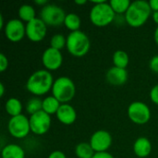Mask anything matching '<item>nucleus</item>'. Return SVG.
<instances>
[{
  "mask_svg": "<svg viewBox=\"0 0 158 158\" xmlns=\"http://www.w3.org/2000/svg\"><path fill=\"white\" fill-rule=\"evenodd\" d=\"M52 73L44 69L32 72L26 81V90L35 97L43 96L52 91L54 84Z\"/></svg>",
  "mask_w": 158,
  "mask_h": 158,
  "instance_id": "obj_1",
  "label": "nucleus"
},
{
  "mask_svg": "<svg viewBox=\"0 0 158 158\" xmlns=\"http://www.w3.org/2000/svg\"><path fill=\"white\" fill-rule=\"evenodd\" d=\"M152 9L149 1L136 0L131 2L128 11L125 14L126 22L132 28L143 26L152 17Z\"/></svg>",
  "mask_w": 158,
  "mask_h": 158,
  "instance_id": "obj_2",
  "label": "nucleus"
},
{
  "mask_svg": "<svg viewBox=\"0 0 158 158\" xmlns=\"http://www.w3.org/2000/svg\"><path fill=\"white\" fill-rule=\"evenodd\" d=\"M94 6H92L89 19L93 25L102 28L106 27L114 22L116 13L112 9L109 2L105 0L100 1H93Z\"/></svg>",
  "mask_w": 158,
  "mask_h": 158,
  "instance_id": "obj_3",
  "label": "nucleus"
},
{
  "mask_svg": "<svg viewBox=\"0 0 158 158\" xmlns=\"http://www.w3.org/2000/svg\"><path fill=\"white\" fill-rule=\"evenodd\" d=\"M66 48L72 56L82 57L86 56L90 51V38L82 31L69 32L67 36Z\"/></svg>",
  "mask_w": 158,
  "mask_h": 158,
  "instance_id": "obj_4",
  "label": "nucleus"
},
{
  "mask_svg": "<svg viewBox=\"0 0 158 158\" xmlns=\"http://www.w3.org/2000/svg\"><path fill=\"white\" fill-rule=\"evenodd\" d=\"M51 92L61 104H69L75 97L76 85L70 78L61 76L55 80Z\"/></svg>",
  "mask_w": 158,
  "mask_h": 158,
  "instance_id": "obj_5",
  "label": "nucleus"
},
{
  "mask_svg": "<svg viewBox=\"0 0 158 158\" xmlns=\"http://www.w3.org/2000/svg\"><path fill=\"white\" fill-rule=\"evenodd\" d=\"M67 14L65 10L56 5V4H47L41 8L40 19L47 25L52 27H58L64 25V20Z\"/></svg>",
  "mask_w": 158,
  "mask_h": 158,
  "instance_id": "obj_6",
  "label": "nucleus"
},
{
  "mask_svg": "<svg viewBox=\"0 0 158 158\" xmlns=\"http://www.w3.org/2000/svg\"><path fill=\"white\" fill-rule=\"evenodd\" d=\"M128 117L136 125H144L151 119V109L147 104L142 101H134L128 107Z\"/></svg>",
  "mask_w": 158,
  "mask_h": 158,
  "instance_id": "obj_7",
  "label": "nucleus"
},
{
  "mask_svg": "<svg viewBox=\"0 0 158 158\" xmlns=\"http://www.w3.org/2000/svg\"><path fill=\"white\" fill-rule=\"evenodd\" d=\"M8 133L15 139H24L31 133L29 118L21 114L17 117L10 118L7 122Z\"/></svg>",
  "mask_w": 158,
  "mask_h": 158,
  "instance_id": "obj_8",
  "label": "nucleus"
},
{
  "mask_svg": "<svg viewBox=\"0 0 158 158\" xmlns=\"http://www.w3.org/2000/svg\"><path fill=\"white\" fill-rule=\"evenodd\" d=\"M31 132L37 136H42L46 134L52 125L51 116L46 114L44 111L41 110L29 117Z\"/></svg>",
  "mask_w": 158,
  "mask_h": 158,
  "instance_id": "obj_9",
  "label": "nucleus"
},
{
  "mask_svg": "<svg viewBox=\"0 0 158 158\" xmlns=\"http://www.w3.org/2000/svg\"><path fill=\"white\" fill-rule=\"evenodd\" d=\"M3 31L6 38L11 43H19L26 37V24L19 19L7 20Z\"/></svg>",
  "mask_w": 158,
  "mask_h": 158,
  "instance_id": "obj_10",
  "label": "nucleus"
},
{
  "mask_svg": "<svg viewBox=\"0 0 158 158\" xmlns=\"http://www.w3.org/2000/svg\"><path fill=\"white\" fill-rule=\"evenodd\" d=\"M113 143L112 135L106 130H99L94 131L89 141L90 145L95 153L108 152Z\"/></svg>",
  "mask_w": 158,
  "mask_h": 158,
  "instance_id": "obj_11",
  "label": "nucleus"
},
{
  "mask_svg": "<svg viewBox=\"0 0 158 158\" xmlns=\"http://www.w3.org/2000/svg\"><path fill=\"white\" fill-rule=\"evenodd\" d=\"M47 34V25L40 19L26 23V37L32 43L42 42Z\"/></svg>",
  "mask_w": 158,
  "mask_h": 158,
  "instance_id": "obj_12",
  "label": "nucleus"
},
{
  "mask_svg": "<svg viewBox=\"0 0 158 158\" xmlns=\"http://www.w3.org/2000/svg\"><path fill=\"white\" fill-rule=\"evenodd\" d=\"M41 60L44 69L50 72L56 71L59 69L63 64V55L61 51L49 46L43 52Z\"/></svg>",
  "mask_w": 158,
  "mask_h": 158,
  "instance_id": "obj_13",
  "label": "nucleus"
},
{
  "mask_svg": "<svg viewBox=\"0 0 158 158\" xmlns=\"http://www.w3.org/2000/svg\"><path fill=\"white\" fill-rule=\"evenodd\" d=\"M56 117L57 120L64 125H71L77 119L76 109L69 104H61L59 109L57 110Z\"/></svg>",
  "mask_w": 158,
  "mask_h": 158,
  "instance_id": "obj_14",
  "label": "nucleus"
},
{
  "mask_svg": "<svg viewBox=\"0 0 158 158\" xmlns=\"http://www.w3.org/2000/svg\"><path fill=\"white\" fill-rule=\"evenodd\" d=\"M106 81L114 86H120L128 81V71L125 69H119L117 67L110 68L106 74Z\"/></svg>",
  "mask_w": 158,
  "mask_h": 158,
  "instance_id": "obj_15",
  "label": "nucleus"
},
{
  "mask_svg": "<svg viewBox=\"0 0 158 158\" xmlns=\"http://www.w3.org/2000/svg\"><path fill=\"white\" fill-rule=\"evenodd\" d=\"M133 152L139 158L148 157L152 152V143L147 137H139L133 143Z\"/></svg>",
  "mask_w": 158,
  "mask_h": 158,
  "instance_id": "obj_16",
  "label": "nucleus"
},
{
  "mask_svg": "<svg viewBox=\"0 0 158 158\" xmlns=\"http://www.w3.org/2000/svg\"><path fill=\"white\" fill-rule=\"evenodd\" d=\"M1 157L25 158V151L17 143H7L1 149Z\"/></svg>",
  "mask_w": 158,
  "mask_h": 158,
  "instance_id": "obj_17",
  "label": "nucleus"
},
{
  "mask_svg": "<svg viewBox=\"0 0 158 158\" xmlns=\"http://www.w3.org/2000/svg\"><path fill=\"white\" fill-rule=\"evenodd\" d=\"M22 109H23V106L21 101L16 97H11L7 99L5 104V110L6 114L10 116V118L21 115Z\"/></svg>",
  "mask_w": 158,
  "mask_h": 158,
  "instance_id": "obj_18",
  "label": "nucleus"
},
{
  "mask_svg": "<svg viewBox=\"0 0 158 158\" xmlns=\"http://www.w3.org/2000/svg\"><path fill=\"white\" fill-rule=\"evenodd\" d=\"M18 16L19 19L25 23H28L37 18L34 6L29 4H24L19 6L18 10Z\"/></svg>",
  "mask_w": 158,
  "mask_h": 158,
  "instance_id": "obj_19",
  "label": "nucleus"
},
{
  "mask_svg": "<svg viewBox=\"0 0 158 158\" xmlns=\"http://www.w3.org/2000/svg\"><path fill=\"white\" fill-rule=\"evenodd\" d=\"M60 106L61 103L53 95L46 96L43 99V111L50 116L56 115Z\"/></svg>",
  "mask_w": 158,
  "mask_h": 158,
  "instance_id": "obj_20",
  "label": "nucleus"
},
{
  "mask_svg": "<svg viewBox=\"0 0 158 158\" xmlns=\"http://www.w3.org/2000/svg\"><path fill=\"white\" fill-rule=\"evenodd\" d=\"M64 26L70 32L81 31L80 29L81 26V19L80 16L76 13H68L64 20Z\"/></svg>",
  "mask_w": 158,
  "mask_h": 158,
  "instance_id": "obj_21",
  "label": "nucleus"
},
{
  "mask_svg": "<svg viewBox=\"0 0 158 158\" xmlns=\"http://www.w3.org/2000/svg\"><path fill=\"white\" fill-rule=\"evenodd\" d=\"M113 65L114 67L119 68V69H127L129 63H130V57L129 55L124 50H117L113 54Z\"/></svg>",
  "mask_w": 158,
  "mask_h": 158,
  "instance_id": "obj_22",
  "label": "nucleus"
},
{
  "mask_svg": "<svg viewBox=\"0 0 158 158\" xmlns=\"http://www.w3.org/2000/svg\"><path fill=\"white\" fill-rule=\"evenodd\" d=\"M95 152L89 143H80L75 147V155L78 158H93Z\"/></svg>",
  "mask_w": 158,
  "mask_h": 158,
  "instance_id": "obj_23",
  "label": "nucleus"
},
{
  "mask_svg": "<svg viewBox=\"0 0 158 158\" xmlns=\"http://www.w3.org/2000/svg\"><path fill=\"white\" fill-rule=\"evenodd\" d=\"M109 4L116 15H125L131 2L130 0H111Z\"/></svg>",
  "mask_w": 158,
  "mask_h": 158,
  "instance_id": "obj_24",
  "label": "nucleus"
},
{
  "mask_svg": "<svg viewBox=\"0 0 158 158\" xmlns=\"http://www.w3.org/2000/svg\"><path fill=\"white\" fill-rule=\"evenodd\" d=\"M25 109L30 116L43 110V100H41L40 97H35V96L30 98L26 103Z\"/></svg>",
  "mask_w": 158,
  "mask_h": 158,
  "instance_id": "obj_25",
  "label": "nucleus"
},
{
  "mask_svg": "<svg viewBox=\"0 0 158 158\" xmlns=\"http://www.w3.org/2000/svg\"><path fill=\"white\" fill-rule=\"evenodd\" d=\"M67 45V37L62 33H56L50 39V47L61 51Z\"/></svg>",
  "mask_w": 158,
  "mask_h": 158,
  "instance_id": "obj_26",
  "label": "nucleus"
},
{
  "mask_svg": "<svg viewBox=\"0 0 158 158\" xmlns=\"http://www.w3.org/2000/svg\"><path fill=\"white\" fill-rule=\"evenodd\" d=\"M8 59L6 57V56L3 53L0 54V71L1 72H5L7 68H8Z\"/></svg>",
  "mask_w": 158,
  "mask_h": 158,
  "instance_id": "obj_27",
  "label": "nucleus"
},
{
  "mask_svg": "<svg viewBox=\"0 0 158 158\" xmlns=\"http://www.w3.org/2000/svg\"><path fill=\"white\" fill-rule=\"evenodd\" d=\"M150 99L152 103L158 106V83L152 87L150 91Z\"/></svg>",
  "mask_w": 158,
  "mask_h": 158,
  "instance_id": "obj_28",
  "label": "nucleus"
},
{
  "mask_svg": "<svg viewBox=\"0 0 158 158\" xmlns=\"http://www.w3.org/2000/svg\"><path fill=\"white\" fill-rule=\"evenodd\" d=\"M149 68H150V69L154 73L158 74V55L154 56L150 59V61H149Z\"/></svg>",
  "mask_w": 158,
  "mask_h": 158,
  "instance_id": "obj_29",
  "label": "nucleus"
},
{
  "mask_svg": "<svg viewBox=\"0 0 158 158\" xmlns=\"http://www.w3.org/2000/svg\"><path fill=\"white\" fill-rule=\"evenodd\" d=\"M113 23L117 26H123L124 24H127L125 15H116Z\"/></svg>",
  "mask_w": 158,
  "mask_h": 158,
  "instance_id": "obj_30",
  "label": "nucleus"
},
{
  "mask_svg": "<svg viewBox=\"0 0 158 158\" xmlns=\"http://www.w3.org/2000/svg\"><path fill=\"white\" fill-rule=\"evenodd\" d=\"M47 158H67V156L65 155L64 152L59 151V150H55L51 152Z\"/></svg>",
  "mask_w": 158,
  "mask_h": 158,
  "instance_id": "obj_31",
  "label": "nucleus"
},
{
  "mask_svg": "<svg viewBox=\"0 0 158 158\" xmlns=\"http://www.w3.org/2000/svg\"><path fill=\"white\" fill-rule=\"evenodd\" d=\"M93 158H115L114 156L109 152H102V153H95Z\"/></svg>",
  "mask_w": 158,
  "mask_h": 158,
  "instance_id": "obj_32",
  "label": "nucleus"
},
{
  "mask_svg": "<svg viewBox=\"0 0 158 158\" xmlns=\"http://www.w3.org/2000/svg\"><path fill=\"white\" fill-rule=\"evenodd\" d=\"M149 5L151 6V9L153 12L158 11V0H150Z\"/></svg>",
  "mask_w": 158,
  "mask_h": 158,
  "instance_id": "obj_33",
  "label": "nucleus"
},
{
  "mask_svg": "<svg viewBox=\"0 0 158 158\" xmlns=\"http://www.w3.org/2000/svg\"><path fill=\"white\" fill-rule=\"evenodd\" d=\"M34 4L41 7H44V6H46L48 4V2H47V0H36V1H34Z\"/></svg>",
  "mask_w": 158,
  "mask_h": 158,
  "instance_id": "obj_34",
  "label": "nucleus"
},
{
  "mask_svg": "<svg viewBox=\"0 0 158 158\" xmlns=\"http://www.w3.org/2000/svg\"><path fill=\"white\" fill-rule=\"evenodd\" d=\"M152 19H153V21L158 26V11H156V12H153L152 13Z\"/></svg>",
  "mask_w": 158,
  "mask_h": 158,
  "instance_id": "obj_35",
  "label": "nucleus"
},
{
  "mask_svg": "<svg viewBox=\"0 0 158 158\" xmlns=\"http://www.w3.org/2000/svg\"><path fill=\"white\" fill-rule=\"evenodd\" d=\"M5 26H6V23H5V20H4V16L2 14H0V29L4 30Z\"/></svg>",
  "mask_w": 158,
  "mask_h": 158,
  "instance_id": "obj_36",
  "label": "nucleus"
},
{
  "mask_svg": "<svg viewBox=\"0 0 158 158\" xmlns=\"http://www.w3.org/2000/svg\"><path fill=\"white\" fill-rule=\"evenodd\" d=\"M5 95V85L3 82H0V97H4Z\"/></svg>",
  "mask_w": 158,
  "mask_h": 158,
  "instance_id": "obj_37",
  "label": "nucleus"
},
{
  "mask_svg": "<svg viewBox=\"0 0 158 158\" xmlns=\"http://www.w3.org/2000/svg\"><path fill=\"white\" fill-rule=\"evenodd\" d=\"M74 4L75 5H78V6H83L85 4H87V1L86 0H75L74 1Z\"/></svg>",
  "mask_w": 158,
  "mask_h": 158,
  "instance_id": "obj_38",
  "label": "nucleus"
},
{
  "mask_svg": "<svg viewBox=\"0 0 158 158\" xmlns=\"http://www.w3.org/2000/svg\"><path fill=\"white\" fill-rule=\"evenodd\" d=\"M154 40H155L156 44L158 45V26L156 28L155 32H154Z\"/></svg>",
  "mask_w": 158,
  "mask_h": 158,
  "instance_id": "obj_39",
  "label": "nucleus"
}]
</instances>
